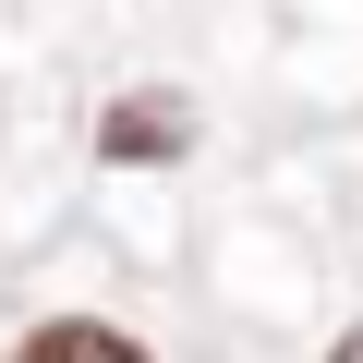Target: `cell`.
Returning <instances> with one entry per match:
<instances>
[{
  "label": "cell",
  "instance_id": "6da1fadb",
  "mask_svg": "<svg viewBox=\"0 0 363 363\" xmlns=\"http://www.w3.org/2000/svg\"><path fill=\"white\" fill-rule=\"evenodd\" d=\"M13 363H145V351H133L121 327H97V315H61V327H37Z\"/></svg>",
  "mask_w": 363,
  "mask_h": 363
},
{
  "label": "cell",
  "instance_id": "3957f363",
  "mask_svg": "<svg viewBox=\"0 0 363 363\" xmlns=\"http://www.w3.org/2000/svg\"><path fill=\"white\" fill-rule=\"evenodd\" d=\"M339 363H363V327H351V351H339Z\"/></svg>",
  "mask_w": 363,
  "mask_h": 363
},
{
  "label": "cell",
  "instance_id": "7a4b0ae2",
  "mask_svg": "<svg viewBox=\"0 0 363 363\" xmlns=\"http://www.w3.org/2000/svg\"><path fill=\"white\" fill-rule=\"evenodd\" d=\"M182 145V109H109V157H169Z\"/></svg>",
  "mask_w": 363,
  "mask_h": 363
}]
</instances>
